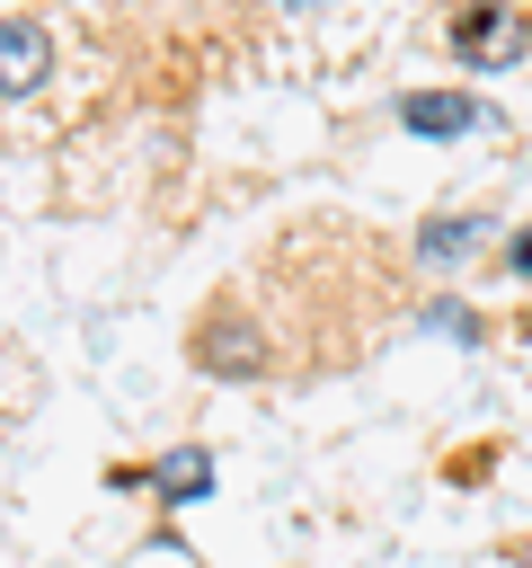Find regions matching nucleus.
<instances>
[{"label":"nucleus","instance_id":"nucleus-1","mask_svg":"<svg viewBox=\"0 0 532 568\" xmlns=\"http://www.w3.org/2000/svg\"><path fill=\"white\" fill-rule=\"evenodd\" d=\"M443 44H452L461 71H505V62L532 53V9L523 0H461L443 18Z\"/></svg>","mask_w":532,"mask_h":568},{"label":"nucleus","instance_id":"nucleus-2","mask_svg":"<svg viewBox=\"0 0 532 568\" xmlns=\"http://www.w3.org/2000/svg\"><path fill=\"white\" fill-rule=\"evenodd\" d=\"M186 364L204 382H257L266 373V328L239 311V302H213L195 328H186Z\"/></svg>","mask_w":532,"mask_h":568},{"label":"nucleus","instance_id":"nucleus-3","mask_svg":"<svg viewBox=\"0 0 532 568\" xmlns=\"http://www.w3.org/2000/svg\"><path fill=\"white\" fill-rule=\"evenodd\" d=\"M488 240H497V213H479V204H443V213H426V222H417L408 257H417L426 275H452V266H470Z\"/></svg>","mask_w":532,"mask_h":568},{"label":"nucleus","instance_id":"nucleus-4","mask_svg":"<svg viewBox=\"0 0 532 568\" xmlns=\"http://www.w3.org/2000/svg\"><path fill=\"white\" fill-rule=\"evenodd\" d=\"M44 80H53V27L27 18V9H9V18H0V106L35 98Z\"/></svg>","mask_w":532,"mask_h":568},{"label":"nucleus","instance_id":"nucleus-5","mask_svg":"<svg viewBox=\"0 0 532 568\" xmlns=\"http://www.w3.org/2000/svg\"><path fill=\"white\" fill-rule=\"evenodd\" d=\"M390 115H399V133H417V142H461V133L488 124V106H479L470 89H399Z\"/></svg>","mask_w":532,"mask_h":568},{"label":"nucleus","instance_id":"nucleus-6","mask_svg":"<svg viewBox=\"0 0 532 568\" xmlns=\"http://www.w3.org/2000/svg\"><path fill=\"white\" fill-rule=\"evenodd\" d=\"M151 488H160L168 506H204V497H213V453H204V444L160 453V462H151Z\"/></svg>","mask_w":532,"mask_h":568},{"label":"nucleus","instance_id":"nucleus-7","mask_svg":"<svg viewBox=\"0 0 532 568\" xmlns=\"http://www.w3.org/2000/svg\"><path fill=\"white\" fill-rule=\"evenodd\" d=\"M417 328H426V337H452V346H488V320H479L470 302H452V293H434V302L417 311Z\"/></svg>","mask_w":532,"mask_h":568},{"label":"nucleus","instance_id":"nucleus-8","mask_svg":"<svg viewBox=\"0 0 532 568\" xmlns=\"http://www.w3.org/2000/svg\"><path fill=\"white\" fill-rule=\"evenodd\" d=\"M505 275H514V284H532V222H514V231H505Z\"/></svg>","mask_w":532,"mask_h":568},{"label":"nucleus","instance_id":"nucleus-9","mask_svg":"<svg viewBox=\"0 0 532 568\" xmlns=\"http://www.w3.org/2000/svg\"><path fill=\"white\" fill-rule=\"evenodd\" d=\"M266 9H284V18H310V9H328V0H266Z\"/></svg>","mask_w":532,"mask_h":568},{"label":"nucleus","instance_id":"nucleus-10","mask_svg":"<svg viewBox=\"0 0 532 568\" xmlns=\"http://www.w3.org/2000/svg\"><path fill=\"white\" fill-rule=\"evenodd\" d=\"M514 568H532V532H523V541H514Z\"/></svg>","mask_w":532,"mask_h":568}]
</instances>
